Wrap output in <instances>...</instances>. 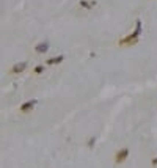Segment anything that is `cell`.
Here are the masks:
<instances>
[{"label": "cell", "mask_w": 157, "mask_h": 168, "mask_svg": "<svg viewBox=\"0 0 157 168\" xmlns=\"http://www.w3.org/2000/svg\"><path fill=\"white\" fill-rule=\"evenodd\" d=\"M42 72H44V66H42V65H38V66L35 68V74H42Z\"/></svg>", "instance_id": "cell-8"}, {"label": "cell", "mask_w": 157, "mask_h": 168, "mask_svg": "<svg viewBox=\"0 0 157 168\" xmlns=\"http://www.w3.org/2000/svg\"><path fill=\"white\" fill-rule=\"evenodd\" d=\"M142 35V19H137L135 22V30L131 33V35H127L126 38L119 39L118 44L119 46H131V44H137V41H138V36Z\"/></svg>", "instance_id": "cell-1"}, {"label": "cell", "mask_w": 157, "mask_h": 168, "mask_svg": "<svg viewBox=\"0 0 157 168\" xmlns=\"http://www.w3.org/2000/svg\"><path fill=\"white\" fill-rule=\"evenodd\" d=\"M65 60V55H58V57H53V58H47L46 65L47 66H52V65H60V63Z\"/></svg>", "instance_id": "cell-6"}, {"label": "cell", "mask_w": 157, "mask_h": 168, "mask_svg": "<svg viewBox=\"0 0 157 168\" xmlns=\"http://www.w3.org/2000/svg\"><path fill=\"white\" fill-rule=\"evenodd\" d=\"M49 50V43L44 41V43H38V44L35 46V52L39 53V55H44V53H47Z\"/></svg>", "instance_id": "cell-4"}, {"label": "cell", "mask_w": 157, "mask_h": 168, "mask_svg": "<svg viewBox=\"0 0 157 168\" xmlns=\"http://www.w3.org/2000/svg\"><path fill=\"white\" fill-rule=\"evenodd\" d=\"M127 157H129V149L127 148H121V149L115 154V162L116 163H123Z\"/></svg>", "instance_id": "cell-2"}, {"label": "cell", "mask_w": 157, "mask_h": 168, "mask_svg": "<svg viewBox=\"0 0 157 168\" xmlns=\"http://www.w3.org/2000/svg\"><path fill=\"white\" fill-rule=\"evenodd\" d=\"M152 167H157V157H154V159H152Z\"/></svg>", "instance_id": "cell-10"}, {"label": "cell", "mask_w": 157, "mask_h": 168, "mask_svg": "<svg viewBox=\"0 0 157 168\" xmlns=\"http://www.w3.org/2000/svg\"><path fill=\"white\" fill-rule=\"evenodd\" d=\"M94 143H96V137H91V138L88 140V148H93L94 146Z\"/></svg>", "instance_id": "cell-9"}, {"label": "cell", "mask_w": 157, "mask_h": 168, "mask_svg": "<svg viewBox=\"0 0 157 168\" xmlns=\"http://www.w3.org/2000/svg\"><path fill=\"white\" fill-rule=\"evenodd\" d=\"M94 5H96V2H86V0H80V6H82V8L91 9Z\"/></svg>", "instance_id": "cell-7"}, {"label": "cell", "mask_w": 157, "mask_h": 168, "mask_svg": "<svg viewBox=\"0 0 157 168\" xmlns=\"http://www.w3.org/2000/svg\"><path fill=\"white\" fill-rule=\"evenodd\" d=\"M27 66H28V63L27 61H21V63H16V65H13L11 68V72L13 74H19V72H24L27 69Z\"/></svg>", "instance_id": "cell-5"}, {"label": "cell", "mask_w": 157, "mask_h": 168, "mask_svg": "<svg viewBox=\"0 0 157 168\" xmlns=\"http://www.w3.org/2000/svg\"><path fill=\"white\" fill-rule=\"evenodd\" d=\"M36 102H38V101H36V99H32V101H27V102H24L21 107H19V110H21V113H28L30 110H33V107L36 105Z\"/></svg>", "instance_id": "cell-3"}]
</instances>
